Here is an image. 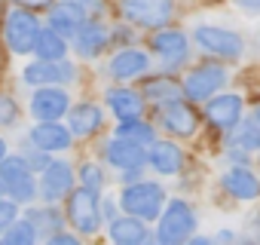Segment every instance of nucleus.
Returning a JSON list of instances; mask_svg holds the SVG:
<instances>
[{
    "label": "nucleus",
    "mask_w": 260,
    "mask_h": 245,
    "mask_svg": "<svg viewBox=\"0 0 260 245\" xmlns=\"http://www.w3.org/2000/svg\"><path fill=\"white\" fill-rule=\"evenodd\" d=\"M40 22L37 16L28 10V7H19V10H10L7 19H4V40L7 46L16 52V55H25L37 46V37H40Z\"/></svg>",
    "instance_id": "obj_1"
},
{
    "label": "nucleus",
    "mask_w": 260,
    "mask_h": 245,
    "mask_svg": "<svg viewBox=\"0 0 260 245\" xmlns=\"http://www.w3.org/2000/svg\"><path fill=\"white\" fill-rule=\"evenodd\" d=\"M68 221L77 233H86L92 236L101 224V205H98V190L92 187H80V190H71L68 196Z\"/></svg>",
    "instance_id": "obj_2"
},
{
    "label": "nucleus",
    "mask_w": 260,
    "mask_h": 245,
    "mask_svg": "<svg viewBox=\"0 0 260 245\" xmlns=\"http://www.w3.org/2000/svg\"><path fill=\"white\" fill-rule=\"evenodd\" d=\"M0 178L7 184V193L16 202H31L37 196V181H34V166L25 157H4L0 163Z\"/></svg>",
    "instance_id": "obj_3"
},
{
    "label": "nucleus",
    "mask_w": 260,
    "mask_h": 245,
    "mask_svg": "<svg viewBox=\"0 0 260 245\" xmlns=\"http://www.w3.org/2000/svg\"><path fill=\"white\" fill-rule=\"evenodd\" d=\"M162 199H166L162 187H159V184H150V181L128 184V187L122 190V196H119V202H122V208H125L128 215L144 218V221H150V218H159Z\"/></svg>",
    "instance_id": "obj_4"
},
{
    "label": "nucleus",
    "mask_w": 260,
    "mask_h": 245,
    "mask_svg": "<svg viewBox=\"0 0 260 245\" xmlns=\"http://www.w3.org/2000/svg\"><path fill=\"white\" fill-rule=\"evenodd\" d=\"M122 16L141 28H159L172 19V0H122Z\"/></svg>",
    "instance_id": "obj_5"
},
{
    "label": "nucleus",
    "mask_w": 260,
    "mask_h": 245,
    "mask_svg": "<svg viewBox=\"0 0 260 245\" xmlns=\"http://www.w3.org/2000/svg\"><path fill=\"white\" fill-rule=\"evenodd\" d=\"M193 227H196V218H193V208L187 205V202H181V199H175L169 208H166V215L159 218V242H184L190 233H193Z\"/></svg>",
    "instance_id": "obj_6"
},
{
    "label": "nucleus",
    "mask_w": 260,
    "mask_h": 245,
    "mask_svg": "<svg viewBox=\"0 0 260 245\" xmlns=\"http://www.w3.org/2000/svg\"><path fill=\"white\" fill-rule=\"evenodd\" d=\"M71 110V98L64 89L58 86H37V92L31 95V113L46 122V119H58Z\"/></svg>",
    "instance_id": "obj_7"
},
{
    "label": "nucleus",
    "mask_w": 260,
    "mask_h": 245,
    "mask_svg": "<svg viewBox=\"0 0 260 245\" xmlns=\"http://www.w3.org/2000/svg\"><path fill=\"white\" fill-rule=\"evenodd\" d=\"M223 80H226V71H223L220 65H202V68H196V71L187 77L184 95L193 98V101H202V98L214 95V92L223 86Z\"/></svg>",
    "instance_id": "obj_8"
},
{
    "label": "nucleus",
    "mask_w": 260,
    "mask_h": 245,
    "mask_svg": "<svg viewBox=\"0 0 260 245\" xmlns=\"http://www.w3.org/2000/svg\"><path fill=\"white\" fill-rule=\"evenodd\" d=\"M74 190V172L68 163H49L43 169V178H40V196L46 202H58L64 196H71Z\"/></svg>",
    "instance_id": "obj_9"
},
{
    "label": "nucleus",
    "mask_w": 260,
    "mask_h": 245,
    "mask_svg": "<svg viewBox=\"0 0 260 245\" xmlns=\"http://www.w3.org/2000/svg\"><path fill=\"white\" fill-rule=\"evenodd\" d=\"M104 157H107V163L113 166V169H138V166H144L147 160H150V154L144 150V144H138V141H128V138H113V141H107V147H104Z\"/></svg>",
    "instance_id": "obj_10"
},
{
    "label": "nucleus",
    "mask_w": 260,
    "mask_h": 245,
    "mask_svg": "<svg viewBox=\"0 0 260 245\" xmlns=\"http://www.w3.org/2000/svg\"><path fill=\"white\" fill-rule=\"evenodd\" d=\"M196 43L205 52H214L223 58H236L242 52V37L233 31H223V28H196Z\"/></svg>",
    "instance_id": "obj_11"
},
{
    "label": "nucleus",
    "mask_w": 260,
    "mask_h": 245,
    "mask_svg": "<svg viewBox=\"0 0 260 245\" xmlns=\"http://www.w3.org/2000/svg\"><path fill=\"white\" fill-rule=\"evenodd\" d=\"M83 22H86V7L80 0H61V4L49 7V28H55L64 37L77 34L83 28Z\"/></svg>",
    "instance_id": "obj_12"
},
{
    "label": "nucleus",
    "mask_w": 260,
    "mask_h": 245,
    "mask_svg": "<svg viewBox=\"0 0 260 245\" xmlns=\"http://www.w3.org/2000/svg\"><path fill=\"white\" fill-rule=\"evenodd\" d=\"M205 116L214 129H236V122L242 119V98L239 95H220V98H211L208 107H205Z\"/></svg>",
    "instance_id": "obj_13"
},
{
    "label": "nucleus",
    "mask_w": 260,
    "mask_h": 245,
    "mask_svg": "<svg viewBox=\"0 0 260 245\" xmlns=\"http://www.w3.org/2000/svg\"><path fill=\"white\" fill-rule=\"evenodd\" d=\"M159 119H162V126L175 135H193L196 132V113L193 107H187L181 98L175 101H166L162 110H159Z\"/></svg>",
    "instance_id": "obj_14"
},
{
    "label": "nucleus",
    "mask_w": 260,
    "mask_h": 245,
    "mask_svg": "<svg viewBox=\"0 0 260 245\" xmlns=\"http://www.w3.org/2000/svg\"><path fill=\"white\" fill-rule=\"evenodd\" d=\"M71 129L58 126L55 119H46V122H37V126L31 129V141L37 147H43L46 154H55V150H68L71 147Z\"/></svg>",
    "instance_id": "obj_15"
},
{
    "label": "nucleus",
    "mask_w": 260,
    "mask_h": 245,
    "mask_svg": "<svg viewBox=\"0 0 260 245\" xmlns=\"http://www.w3.org/2000/svg\"><path fill=\"white\" fill-rule=\"evenodd\" d=\"M153 52L166 62V68H178L187 58L190 46H187V37L181 31H159L153 37Z\"/></svg>",
    "instance_id": "obj_16"
},
{
    "label": "nucleus",
    "mask_w": 260,
    "mask_h": 245,
    "mask_svg": "<svg viewBox=\"0 0 260 245\" xmlns=\"http://www.w3.org/2000/svg\"><path fill=\"white\" fill-rule=\"evenodd\" d=\"M25 80L31 86H52V83H68L74 80V68L61 65V62H34L25 68Z\"/></svg>",
    "instance_id": "obj_17"
},
{
    "label": "nucleus",
    "mask_w": 260,
    "mask_h": 245,
    "mask_svg": "<svg viewBox=\"0 0 260 245\" xmlns=\"http://www.w3.org/2000/svg\"><path fill=\"white\" fill-rule=\"evenodd\" d=\"M107 40H110V34H107V28L98 25V22H83V28L74 34V46H77V52H80L83 58L101 55L104 46H107Z\"/></svg>",
    "instance_id": "obj_18"
},
{
    "label": "nucleus",
    "mask_w": 260,
    "mask_h": 245,
    "mask_svg": "<svg viewBox=\"0 0 260 245\" xmlns=\"http://www.w3.org/2000/svg\"><path fill=\"white\" fill-rule=\"evenodd\" d=\"M107 71H110V77H116V80L141 77V74L147 71V55L138 52V49H122L119 55H113V62H110Z\"/></svg>",
    "instance_id": "obj_19"
},
{
    "label": "nucleus",
    "mask_w": 260,
    "mask_h": 245,
    "mask_svg": "<svg viewBox=\"0 0 260 245\" xmlns=\"http://www.w3.org/2000/svg\"><path fill=\"white\" fill-rule=\"evenodd\" d=\"M110 239L119 242V245H141L150 239L147 227L132 215V218H113L110 221Z\"/></svg>",
    "instance_id": "obj_20"
},
{
    "label": "nucleus",
    "mask_w": 260,
    "mask_h": 245,
    "mask_svg": "<svg viewBox=\"0 0 260 245\" xmlns=\"http://www.w3.org/2000/svg\"><path fill=\"white\" fill-rule=\"evenodd\" d=\"M101 122H104L101 119V107H95L89 101L71 107V132L74 135H95L101 129Z\"/></svg>",
    "instance_id": "obj_21"
},
{
    "label": "nucleus",
    "mask_w": 260,
    "mask_h": 245,
    "mask_svg": "<svg viewBox=\"0 0 260 245\" xmlns=\"http://www.w3.org/2000/svg\"><path fill=\"white\" fill-rule=\"evenodd\" d=\"M150 166H153L156 172H162V175H175V172H181V166H184V154H181L178 144L159 141V144H153V150H150Z\"/></svg>",
    "instance_id": "obj_22"
},
{
    "label": "nucleus",
    "mask_w": 260,
    "mask_h": 245,
    "mask_svg": "<svg viewBox=\"0 0 260 245\" xmlns=\"http://www.w3.org/2000/svg\"><path fill=\"white\" fill-rule=\"evenodd\" d=\"M223 187L236 196V199H254L260 196V181L254 178V172L248 169H230L223 175Z\"/></svg>",
    "instance_id": "obj_23"
},
{
    "label": "nucleus",
    "mask_w": 260,
    "mask_h": 245,
    "mask_svg": "<svg viewBox=\"0 0 260 245\" xmlns=\"http://www.w3.org/2000/svg\"><path fill=\"white\" fill-rule=\"evenodd\" d=\"M107 104L119 119H138L141 116V95L132 89H110L107 92Z\"/></svg>",
    "instance_id": "obj_24"
},
{
    "label": "nucleus",
    "mask_w": 260,
    "mask_h": 245,
    "mask_svg": "<svg viewBox=\"0 0 260 245\" xmlns=\"http://www.w3.org/2000/svg\"><path fill=\"white\" fill-rule=\"evenodd\" d=\"M34 52H37L43 62H61V58H64V52H68V37H64V34H58L55 28H43V31H40V37H37Z\"/></svg>",
    "instance_id": "obj_25"
},
{
    "label": "nucleus",
    "mask_w": 260,
    "mask_h": 245,
    "mask_svg": "<svg viewBox=\"0 0 260 245\" xmlns=\"http://www.w3.org/2000/svg\"><path fill=\"white\" fill-rule=\"evenodd\" d=\"M28 221L37 227V233L40 236H55V233H61V227H64V218L52 208V205H46V208H31L28 211Z\"/></svg>",
    "instance_id": "obj_26"
},
{
    "label": "nucleus",
    "mask_w": 260,
    "mask_h": 245,
    "mask_svg": "<svg viewBox=\"0 0 260 245\" xmlns=\"http://www.w3.org/2000/svg\"><path fill=\"white\" fill-rule=\"evenodd\" d=\"M144 95H150L156 101H175V98H181V89L169 77H153V80L144 83Z\"/></svg>",
    "instance_id": "obj_27"
},
{
    "label": "nucleus",
    "mask_w": 260,
    "mask_h": 245,
    "mask_svg": "<svg viewBox=\"0 0 260 245\" xmlns=\"http://www.w3.org/2000/svg\"><path fill=\"white\" fill-rule=\"evenodd\" d=\"M119 138H128V141H138V144H150L153 141V129L141 119H122L119 122Z\"/></svg>",
    "instance_id": "obj_28"
},
{
    "label": "nucleus",
    "mask_w": 260,
    "mask_h": 245,
    "mask_svg": "<svg viewBox=\"0 0 260 245\" xmlns=\"http://www.w3.org/2000/svg\"><path fill=\"white\" fill-rule=\"evenodd\" d=\"M34 239H37V227H34L28 218L13 221V224L7 227V242H13V245H31Z\"/></svg>",
    "instance_id": "obj_29"
},
{
    "label": "nucleus",
    "mask_w": 260,
    "mask_h": 245,
    "mask_svg": "<svg viewBox=\"0 0 260 245\" xmlns=\"http://www.w3.org/2000/svg\"><path fill=\"white\" fill-rule=\"evenodd\" d=\"M233 144L242 147V150H260V129L254 126V122H245V126L236 132Z\"/></svg>",
    "instance_id": "obj_30"
},
{
    "label": "nucleus",
    "mask_w": 260,
    "mask_h": 245,
    "mask_svg": "<svg viewBox=\"0 0 260 245\" xmlns=\"http://www.w3.org/2000/svg\"><path fill=\"white\" fill-rule=\"evenodd\" d=\"M19 119V104L10 95H0V126H13Z\"/></svg>",
    "instance_id": "obj_31"
},
{
    "label": "nucleus",
    "mask_w": 260,
    "mask_h": 245,
    "mask_svg": "<svg viewBox=\"0 0 260 245\" xmlns=\"http://www.w3.org/2000/svg\"><path fill=\"white\" fill-rule=\"evenodd\" d=\"M80 178H83V184L92 187V190H101V187H104V175H101V169L92 166V163H86V166L80 169Z\"/></svg>",
    "instance_id": "obj_32"
},
{
    "label": "nucleus",
    "mask_w": 260,
    "mask_h": 245,
    "mask_svg": "<svg viewBox=\"0 0 260 245\" xmlns=\"http://www.w3.org/2000/svg\"><path fill=\"white\" fill-rule=\"evenodd\" d=\"M13 221H19V215H16V199H0V230H7Z\"/></svg>",
    "instance_id": "obj_33"
},
{
    "label": "nucleus",
    "mask_w": 260,
    "mask_h": 245,
    "mask_svg": "<svg viewBox=\"0 0 260 245\" xmlns=\"http://www.w3.org/2000/svg\"><path fill=\"white\" fill-rule=\"evenodd\" d=\"M19 7H28V10H49L52 0H16Z\"/></svg>",
    "instance_id": "obj_34"
},
{
    "label": "nucleus",
    "mask_w": 260,
    "mask_h": 245,
    "mask_svg": "<svg viewBox=\"0 0 260 245\" xmlns=\"http://www.w3.org/2000/svg\"><path fill=\"white\" fill-rule=\"evenodd\" d=\"M49 245H77V236H71V233H55V236L49 239Z\"/></svg>",
    "instance_id": "obj_35"
},
{
    "label": "nucleus",
    "mask_w": 260,
    "mask_h": 245,
    "mask_svg": "<svg viewBox=\"0 0 260 245\" xmlns=\"http://www.w3.org/2000/svg\"><path fill=\"white\" fill-rule=\"evenodd\" d=\"M239 7H245V10H260V0H239Z\"/></svg>",
    "instance_id": "obj_36"
},
{
    "label": "nucleus",
    "mask_w": 260,
    "mask_h": 245,
    "mask_svg": "<svg viewBox=\"0 0 260 245\" xmlns=\"http://www.w3.org/2000/svg\"><path fill=\"white\" fill-rule=\"evenodd\" d=\"M104 215H107V218H110V221H113V218H116V208H113V205H110V202H104Z\"/></svg>",
    "instance_id": "obj_37"
},
{
    "label": "nucleus",
    "mask_w": 260,
    "mask_h": 245,
    "mask_svg": "<svg viewBox=\"0 0 260 245\" xmlns=\"http://www.w3.org/2000/svg\"><path fill=\"white\" fill-rule=\"evenodd\" d=\"M4 157H7V141L0 138V163H4Z\"/></svg>",
    "instance_id": "obj_38"
},
{
    "label": "nucleus",
    "mask_w": 260,
    "mask_h": 245,
    "mask_svg": "<svg viewBox=\"0 0 260 245\" xmlns=\"http://www.w3.org/2000/svg\"><path fill=\"white\" fill-rule=\"evenodd\" d=\"M7 193V184H4V178H0V196H4Z\"/></svg>",
    "instance_id": "obj_39"
},
{
    "label": "nucleus",
    "mask_w": 260,
    "mask_h": 245,
    "mask_svg": "<svg viewBox=\"0 0 260 245\" xmlns=\"http://www.w3.org/2000/svg\"><path fill=\"white\" fill-rule=\"evenodd\" d=\"M257 122H260V110H257Z\"/></svg>",
    "instance_id": "obj_40"
}]
</instances>
